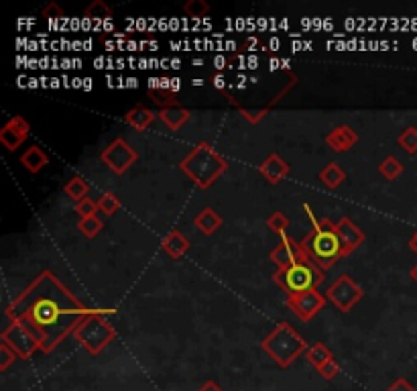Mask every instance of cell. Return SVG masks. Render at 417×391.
<instances>
[{
  "label": "cell",
  "mask_w": 417,
  "mask_h": 391,
  "mask_svg": "<svg viewBox=\"0 0 417 391\" xmlns=\"http://www.w3.org/2000/svg\"><path fill=\"white\" fill-rule=\"evenodd\" d=\"M6 312L13 314L37 338L41 351L51 352L65 336L74 334L79 320L92 312V308H86L56 274L43 271L13 300Z\"/></svg>",
  "instance_id": "6da1fadb"
},
{
  "label": "cell",
  "mask_w": 417,
  "mask_h": 391,
  "mask_svg": "<svg viewBox=\"0 0 417 391\" xmlns=\"http://www.w3.org/2000/svg\"><path fill=\"white\" fill-rule=\"evenodd\" d=\"M179 169L190 177L200 190H208L228 169V159L220 155L210 143L200 141L190 153L179 161Z\"/></svg>",
  "instance_id": "7a4b0ae2"
},
{
  "label": "cell",
  "mask_w": 417,
  "mask_h": 391,
  "mask_svg": "<svg viewBox=\"0 0 417 391\" xmlns=\"http://www.w3.org/2000/svg\"><path fill=\"white\" fill-rule=\"evenodd\" d=\"M302 249L307 255V259L320 267V269H330L336 265V261L344 257L342 253L340 238L336 235V222L322 218L318 229H312V233L304 236Z\"/></svg>",
  "instance_id": "3957f363"
},
{
  "label": "cell",
  "mask_w": 417,
  "mask_h": 391,
  "mask_svg": "<svg viewBox=\"0 0 417 391\" xmlns=\"http://www.w3.org/2000/svg\"><path fill=\"white\" fill-rule=\"evenodd\" d=\"M261 349L281 367L287 369L300 354L305 352L309 347L304 340V336L297 333L289 322H279L277 328L271 334H267L265 340L261 342Z\"/></svg>",
  "instance_id": "277c9868"
},
{
  "label": "cell",
  "mask_w": 417,
  "mask_h": 391,
  "mask_svg": "<svg viewBox=\"0 0 417 391\" xmlns=\"http://www.w3.org/2000/svg\"><path fill=\"white\" fill-rule=\"evenodd\" d=\"M74 336L90 354H98L116 338V331L108 322L106 314L100 312V310H92L79 320V324L74 331Z\"/></svg>",
  "instance_id": "5b68a950"
},
{
  "label": "cell",
  "mask_w": 417,
  "mask_h": 391,
  "mask_svg": "<svg viewBox=\"0 0 417 391\" xmlns=\"http://www.w3.org/2000/svg\"><path fill=\"white\" fill-rule=\"evenodd\" d=\"M273 281L281 286L289 295H295V293L318 290V286L323 281V271L312 261H302L287 269H277L273 275Z\"/></svg>",
  "instance_id": "8992f818"
},
{
  "label": "cell",
  "mask_w": 417,
  "mask_h": 391,
  "mask_svg": "<svg viewBox=\"0 0 417 391\" xmlns=\"http://www.w3.org/2000/svg\"><path fill=\"white\" fill-rule=\"evenodd\" d=\"M2 320H4V322H2V331H0V342L8 345L13 351L17 352L19 359L27 361V359H31L35 352L41 351V345H39L37 338L29 333L13 314L4 310Z\"/></svg>",
  "instance_id": "52a82bcc"
},
{
  "label": "cell",
  "mask_w": 417,
  "mask_h": 391,
  "mask_svg": "<svg viewBox=\"0 0 417 391\" xmlns=\"http://www.w3.org/2000/svg\"><path fill=\"white\" fill-rule=\"evenodd\" d=\"M364 295V290H362L359 283L352 281V277L346 274H342L326 292V300H330L340 312H350L359 302L362 300Z\"/></svg>",
  "instance_id": "ba28073f"
},
{
  "label": "cell",
  "mask_w": 417,
  "mask_h": 391,
  "mask_svg": "<svg viewBox=\"0 0 417 391\" xmlns=\"http://www.w3.org/2000/svg\"><path fill=\"white\" fill-rule=\"evenodd\" d=\"M100 159H102V163H104L110 172H114L116 176H122L124 172H129L134 163L139 161V153L134 151L133 147H131L124 139L116 137L113 143L100 153Z\"/></svg>",
  "instance_id": "9c48e42d"
},
{
  "label": "cell",
  "mask_w": 417,
  "mask_h": 391,
  "mask_svg": "<svg viewBox=\"0 0 417 391\" xmlns=\"http://www.w3.org/2000/svg\"><path fill=\"white\" fill-rule=\"evenodd\" d=\"M287 306L297 314L300 320L309 322V320L326 306V295H322L318 290H309V292L287 295Z\"/></svg>",
  "instance_id": "30bf717a"
},
{
  "label": "cell",
  "mask_w": 417,
  "mask_h": 391,
  "mask_svg": "<svg viewBox=\"0 0 417 391\" xmlns=\"http://www.w3.org/2000/svg\"><path fill=\"white\" fill-rule=\"evenodd\" d=\"M269 259L277 265V269H287L295 263H302V261H309L307 255L302 249V243H295L293 238H289L287 233L281 235V243L271 251Z\"/></svg>",
  "instance_id": "8fae6325"
},
{
  "label": "cell",
  "mask_w": 417,
  "mask_h": 391,
  "mask_svg": "<svg viewBox=\"0 0 417 391\" xmlns=\"http://www.w3.org/2000/svg\"><path fill=\"white\" fill-rule=\"evenodd\" d=\"M29 133H31V127L25 118L11 117L0 129V143L2 147H6V151H17L29 139Z\"/></svg>",
  "instance_id": "7c38bea8"
},
{
  "label": "cell",
  "mask_w": 417,
  "mask_h": 391,
  "mask_svg": "<svg viewBox=\"0 0 417 391\" xmlns=\"http://www.w3.org/2000/svg\"><path fill=\"white\" fill-rule=\"evenodd\" d=\"M336 235L340 238V245H342V253L344 257L346 255H350L352 251H357L359 247H361L362 243H364V233H362L361 229L350 220V218H342L336 222Z\"/></svg>",
  "instance_id": "4fadbf2b"
},
{
  "label": "cell",
  "mask_w": 417,
  "mask_h": 391,
  "mask_svg": "<svg viewBox=\"0 0 417 391\" xmlns=\"http://www.w3.org/2000/svg\"><path fill=\"white\" fill-rule=\"evenodd\" d=\"M359 141L357 131L350 127V124H340L336 129H332L328 135H326V145L334 151V153H346L350 151Z\"/></svg>",
  "instance_id": "5bb4252c"
},
{
  "label": "cell",
  "mask_w": 417,
  "mask_h": 391,
  "mask_svg": "<svg viewBox=\"0 0 417 391\" xmlns=\"http://www.w3.org/2000/svg\"><path fill=\"white\" fill-rule=\"evenodd\" d=\"M289 163L277 153H271L265 161L259 165V174L265 177L269 184H279L283 177L289 176Z\"/></svg>",
  "instance_id": "9a60e30c"
},
{
  "label": "cell",
  "mask_w": 417,
  "mask_h": 391,
  "mask_svg": "<svg viewBox=\"0 0 417 391\" xmlns=\"http://www.w3.org/2000/svg\"><path fill=\"white\" fill-rule=\"evenodd\" d=\"M161 249L169 255L171 259H181L184 255L190 251V241L179 231H169L161 241Z\"/></svg>",
  "instance_id": "2e32d148"
},
{
  "label": "cell",
  "mask_w": 417,
  "mask_h": 391,
  "mask_svg": "<svg viewBox=\"0 0 417 391\" xmlns=\"http://www.w3.org/2000/svg\"><path fill=\"white\" fill-rule=\"evenodd\" d=\"M191 113L184 106H173V108H163L157 113V118L169 129V131H179L188 120H190Z\"/></svg>",
  "instance_id": "e0dca14e"
},
{
  "label": "cell",
  "mask_w": 417,
  "mask_h": 391,
  "mask_svg": "<svg viewBox=\"0 0 417 391\" xmlns=\"http://www.w3.org/2000/svg\"><path fill=\"white\" fill-rule=\"evenodd\" d=\"M155 118H157V113H153L151 108H147V106H134V108H131L124 115V122L129 127H133L134 131H147L153 122H155Z\"/></svg>",
  "instance_id": "ac0fdd59"
},
{
  "label": "cell",
  "mask_w": 417,
  "mask_h": 391,
  "mask_svg": "<svg viewBox=\"0 0 417 391\" xmlns=\"http://www.w3.org/2000/svg\"><path fill=\"white\" fill-rule=\"evenodd\" d=\"M20 165L29 172V174H39L43 167H47L49 163V157L45 155V151L39 147V145H33L29 147L23 155H20Z\"/></svg>",
  "instance_id": "d6986e66"
},
{
  "label": "cell",
  "mask_w": 417,
  "mask_h": 391,
  "mask_svg": "<svg viewBox=\"0 0 417 391\" xmlns=\"http://www.w3.org/2000/svg\"><path fill=\"white\" fill-rule=\"evenodd\" d=\"M193 224H195V229H198L200 233H204V235H214V233L222 226V218H220V214H218L214 208H204L200 214L195 216Z\"/></svg>",
  "instance_id": "ffe728a7"
},
{
  "label": "cell",
  "mask_w": 417,
  "mask_h": 391,
  "mask_svg": "<svg viewBox=\"0 0 417 391\" xmlns=\"http://www.w3.org/2000/svg\"><path fill=\"white\" fill-rule=\"evenodd\" d=\"M344 179H346V172L342 169L338 163H328L320 172V181L328 190H336Z\"/></svg>",
  "instance_id": "44dd1931"
},
{
  "label": "cell",
  "mask_w": 417,
  "mask_h": 391,
  "mask_svg": "<svg viewBox=\"0 0 417 391\" xmlns=\"http://www.w3.org/2000/svg\"><path fill=\"white\" fill-rule=\"evenodd\" d=\"M305 359H307V363L314 365L316 369H322L330 359H334V354H332V351H330L323 342H316V345H312V347L305 351Z\"/></svg>",
  "instance_id": "7402d4cb"
},
{
  "label": "cell",
  "mask_w": 417,
  "mask_h": 391,
  "mask_svg": "<svg viewBox=\"0 0 417 391\" xmlns=\"http://www.w3.org/2000/svg\"><path fill=\"white\" fill-rule=\"evenodd\" d=\"M63 192L65 196H70L74 202H79V200H84V198H88V192H90V186H88V181L84 179V177L74 176L68 184H65V188H63Z\"/></svg>",
  "instance_id": "603a6c76"
},
{
  "label": "cell",
  "mask_w": 417,
  "mask_h": 391,
  "mask_svg": "<svg viewBox=\"0 0 417 391\" xmlns=\"http://www.w3.org/2000/svg\"><path fill=\"white\" fill-rule=\"evenodd\" d=\"M84 17L88 20H108L113 17V8L104 0H94V2L88 4Z\"/></svg>",
  "instance_id": "cb8c5ba5"
},
{
  "label": "cell",
  "mask_w": 417,
  "mask_h": 391,
  "mask_svg": "<svg viewBox=\"0 0 417 391\" xmlns=\"http://www.w3.org/2000/svg\"><path fill=\"white\" fill-rule=\"evenodd\" d=\"M399 147L407 153V155H416L417 153V127H407L401 131L397 137Z\"/></svg>",
  "instance_id": "d4e9b609"
},
{
  "label": "cell",
  "mask_w": 417,
  "mask_h": 391,
  "mask_svg": "<svg viewBox=\"0 0 417 391\" xmlns=\"http://www.w3.org/2000/svg\"><path fill=\"white\" fill-rule=\"evenodd\" d=\"M379 172L385 179L393 181V179H397V177L403 174V163L399 161L397 157H387V159L379 165Z\"/></svg>",
  "instance_id": "484cf974"
},
{
  "label": "cell",
  "mask_w": 417,
  "mask_h": 391,
  "mask_svg": "<svg viewBox=\"0 0 417 391\" xmlns=\"http://www.w3.org/2000/svg\"><path fill=\"white\" fill-rule=\"evenodd\" d=\"M149 98L153 100V104H157L161 110H163V108L179 106V102H177L175 94L169 92V90H161V88H157V90H149Z\"/></svg>",
  "instance_id": "4316f807"
},
{
  "label": "cell",
  "mask_w": 417,
  "mask_h": 391,
  "mask_svg": "<svg viewBox=\"0 0 417 391\" xmlns=\"http://www.w3.org/2000/svg\"><path fill=\"white\" fill-rule=\"evenodd\" d=\"M79 233L88 238H94L100 235V231L104 229V222L98 218V216H90V218H79V224H77Z\"/></svg>",
  "instance_id": "83f0119b"
},
{
  "label": "cell",
  "mask_w": 417,
  "mask_h": 391,
  "mask_svg": "<svg viewBox=\"0 0 417 391\" xmlns=\"http://www.w3.org/2000/svg\"><path fill=\"white\" fill-rule=\"evenodd\" d=\"M120 208H122V204H120V200H118L113 192L102 194V198L98 200V210L104 216H114Z\"/></svg>",
  "instance_id": "f1b7e54d"
},
{
  "label": "cell",
  "mask_w": 417,
  "mask_h": 391,
  "mask_svg": "<svg viewBox=\"0 0 417 391\" xmlns=\"http://www.w3.org/2000/svg\"><path fill=\"white\" fill-rule=\"evenodd\" d=\"M184 13L191 19H202L210 13V4L206 0H188L184 4Z\"/></svg>",
  "instance_id": "f546056e"
},
{
  "label": "cell",
  "mask_w": 417,
  "mask_h": 391,
  "mask_svg": "<svg viewBox=\"0 0 417 391\" xmlns=\"http://www.w3.org/2000/svg\"><path fill=\"white\" fill-rule=\"evenodd\" d=\"M267 226L275 233V235H285L287 229H289V218L283 212H273V214L267 218Z\"/></svg>",
  "instance_id": "4dcf8cb0"
},
{
  "label": "cell",
  "mask_w": 417,
  "mask_h": 391,
  "mask_svg": "<svg viewBox=\"0 0 417 391\" xmlns=\"http://www.w3.org/2000/svg\"><path fill=\"white\" fill-rule=\"evenodd\" d=\"M76 212L79 214V218L96 216V212H98V204H96L92 198H84V200L76 202Z\"/></svg>",
  "instance_id": "1f68e13d"
},
{
  "label": "cell",
  "mask_w": 417,
  "mask_h": 391,
  "mask_svg": "<svg viewBox=\"0 0 417 391\" xmlns=\"http://www.w3.org/2000/svg\"><path fill=\"white\" fill-rule=\"evenodd\" d=\"M17 359H19V357H17V352L13 351L8 345L0 342V371H6V369H8Z\"/></svg>",
  "instance_id": "d6a6232c"
},
{
  "label": "cell",
  "mask_w": 417,
  "mask_h": 391,
  "mask_svg": "<svg viewBox=\"0 0 417 391\" xmlns=\"http://www.w3.org/2000/svg\"><path fill=\"white\" fill-rule=\"evenodd\" d=\"M318 373L322 375L326 381H330V379H334V377L340 373V365H338V361H336V359H330V361L323 365L322 369H318Z\"/></svg>",
  "instance_id": "836d02e7"
},
{
  "label": "cell",
  "mask_w": 417,
  "mask_h": 391,
  "mask_svg": "<svg viewBox=\"0 0 417 391\" xmlns=\"http://www.w3.org/2000/svg\"><path fill=\"white\" fill-rule=\"evenodd\" d=\"M43 17H45L47 20L65 19V15H63L61 6H59L57 2H49V4H45V6H43Z\"/></svg>",
  "instance_id": "e575fe53"
},
{
  "label": "cell",
  "mask_w": 417,
  "mask_h": 391,
  "mask_svg": "<svg viewBox=\"0 0 417 391\" xmlns=\"http://www.w3.org/2000/svg\"><path fill=\"white\" fill-rule=\"evenodd\" d=\"M385 391H417V390L411 385V383H409V381H407V379H403V377H401V379H397L391 387H387Z\"/></svg>",
  "instance_id": "d590c367"
},
{
  "label": "cell",
  "mask_w": 417,
  "mask_h": 391,
  "mask_svg": "<svg viewBox=\"0 0 417 391\" xmlns=\"http://www.w3.org/2000/svg\"><path fill=\"white\" fill-rule=\"evenodd\" d=\"M212 84H214V88L224 90V88H226V78H224L222 74H216V76L212 78Z\"/></svg>",
  "instance_id": "8d00e7d4"
},
{
  "label": "cell",
  "mask_w": 417,
  "mask_h": 391,
  "mask_svg": "<svg viewBox=\"0 0 417 391\" xmlns=\"http://www.w3.org/2000/svg\"><path fill=\"white\" fill-rule=\"evenodd\" d=\"M198 391H224V390H222L216 381H206V383H204V385H202Z\"/></svg>",
  "instance_id": "74e56055"
},
{
  "label": "cell",
  "mask_w": 417,
  "mask_h": 391,
  "mask_svg": "<svg viewBox=\"0 0 417 391\" xmlns=\"http://www.w3.org/2000/svg\"><path fill=\"white\" fill-rule=\"evenodd\" d=\"M409 247H411V251H413V253H417V231L413 233V236L409 238Z\"/></svg>",
  "instance_id": "f35d334b"
},
{
  "label": "cell",
  "mask_w": 417,
  "mask_h": 391,
  "mask_svg": "<svg viewBox=\"0 0 417 391\" xmlns=\"http://www.w3.org/2000/svg\"><path fill=\"white\" fill-rule=\"evenodd\" d=\"M177 88H181V82H179L177 78H173L171 79V92L175 94V90H177Z\"/></svg>",
  "instance_id": "ab89813d"
},
{
  "label": "cell",
  "mask_w": 417,
  "mask_h": 391,
  "mask_svg": "<svg viewBox=\"0 0 417 391\" xmlns=\"http://www.w3.org/2000/svg\"><path fill=\"white\" fill-rule=\"evenodd\" d=\"M411 279L417 283V265H413V269H411Z\"/></svg>",
  "instance_id": "60d3db41"
}]
</instances>
